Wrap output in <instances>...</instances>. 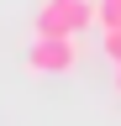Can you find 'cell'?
Listing matches in <instances>:
<instances>
[{"label": "cell", "mask_w": 121, "mask_h": 126, "mask_svg": "<svg viewBox=\"0 0 121 126\" xmlns=\"http://www.w3.org/2000/svg\"><path fill=\"white\" fill-rule=\"evenodd\" d=\"M100 5V26L105 32H121V0H95Z\"/></svg>", "instance_id": "cell-3"}, {"label": "cell", "mask_w": 121, "mask_h": 126, "mask_svg": "<svg viewBox=\"0 0 121 126\" xmlns=\"http://www.w3.org/2000/svg\"><path fill=\"white\" fill-rule=\"evenodd\" d=\"M21 63H26V74H53V79H63V74L79 68V42H74V37H32L26 53H21Z\"/></svg>", "instance_id": "cell-2"}, {"label": "cell", "mask_w": 121, "mask_h": 126, "mask_svg": "<svg viewBox=\"0 0 121 126\" xmlns=\"http://www.w3.org/2000/svg\"><path fill=\"white\" fill-rule=\"evenodd\" d=\"M100 53L111 58V63H121V32H105V42H100Z\"/></svg>", "instance_id": "cell-4"}, {"label": "cell", "mask_w": 121, "mask_h": 126, "mask_svg": "<svg viewBox=\"0 0 121 126\" xmlns=\"http://www.w3.org/2000/svg\"><path fill=\"white\" fill-rule=\"evenodd\" d=\"M100 21V5L95 0H42L37 16H32V32L37 37H79Z\"/></svg>", "instance_id": "cell-1"}, {"label": "cell", "mask_w": 121, "mask_h": 126, "mask_svg": "<svg viewBox=\"0 0 121 126\" xmlns=\"http://www.w3.org/2000/svg\"><path fill=\"white\" fill-rule=\"evenodd\" d=\"M116 94H121V63H116Z\"/></svg>", "instance_id": "cell-5"}]
</instances>
